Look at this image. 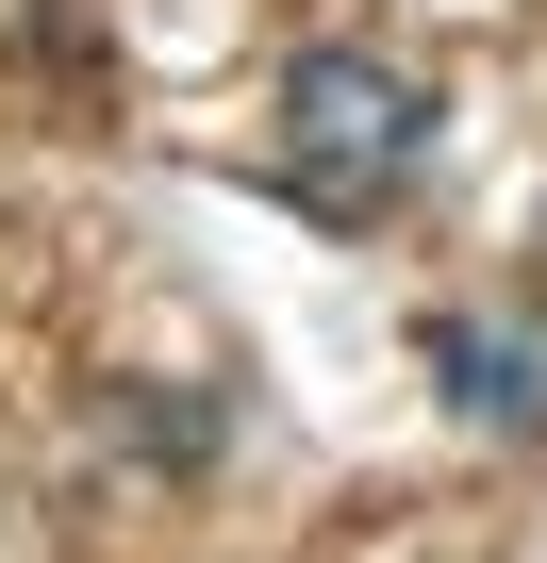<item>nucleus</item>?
I'll return each mask as SVG.
<instances>
[{"label":"nucleus","mask_w":547,"mask_h":563,"mask_svg":"<svg viewBox=\"0 0 547 563\" xmlns=\"http://www.w3.org/2000/svg\"><path fill=\"white\" fill-rule=\"evenodd\" d=\"M415 150H431V84L398 67V51H299L283 67V183L316 199V216H365V199H398L415 183Z\"/></svg>","instance_id":"f257e3e1"},{"label":"nucleus","mask_w":547,"mask_h":563,"mask_svg":"<svg viewBox=\"0 0 547 563\" xmlns=\"http://www.w3.org/2000/svg\"><path fill=\"white\" fill-rule=\"evenodd\" d=\"M431 382H448L464 431H530L547 415V349L530 332H481V316H431Z\"/></svg>","instance_id":"f03ea898"}]
</instances>
